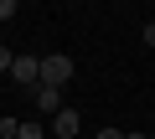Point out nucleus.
<instances>
[{
	"instance_id": "nucleus-1",
	"label": "nucleus",
	"mask_w": 155,
	"mask_h": 139,
	"mask_svg": "<svg viewBox=\"0 0 155 139\" xmlns=\"http://www.w3.org/2000/svg\"><path fill=\"white\" fill-rule=\"evenodd\" d=\"M41 83H47V88L72 83V57H41Z\"/></svg>"
},
{
	"instance_id": "nucleus-2",
	"label": "nucleus",
	"mask_w": 155,
	"mask_h": 139,
	"mask_svg": "<svg viewBox=\"0 0 155 139\" xmlns=\"http://www.w3.org/2000/svg\"><path fill=\"white\" fill-rule=\"evenodd\" d=\"M11 77H16L21 88H31V83L41 88V57H16V62H11Z\"/></svg>"
},
{
	"instance_id": "nucleus-3",
	"label": "nucleus",
	"mask_w": 155,
	"mask_h": 139,
	"mask_svg": "<svg viewBox=\"0 0 155 139\" xmlns=\"http://www.w3.org/2000/svg\"><path fill=\"white\" fill-rule=\"evenodd\" d=\"M78 129H83V118H78V108H57V113H52V129H47V134H57V139H72Z\"/></svg>"
},
{
	"instance_id": "nucleus-4",
	"label": "nucleus",
	"mask_w": 155,
	"mask_h": 139,
	"mask_svg": "<svg viewBox=\"0 0 155 139\" xmlns=\"http://www.w3.org/2000/svg\"><path fill=\"white\" fill-rule=\"evenodd\" d=\"M36 108H41V113L52 118V113L62 108V88H47V83H41V88H36Z\"/></svg>"
},
{
	"instance_id": "nucleus-5",
	"label": "nucleus",
	"mask_w": 155,
	"mask_h": 139,
	"mask_svg": "<svg viewBox=\"0 0 155 139\" xmlns=\"http://www.w3.org/2000/svg\"><path fill=\"white\" fill-rule=\"evenodd\" d=\"M16 139H47V129H41V124H21V129H16Z\"/></svg>"
},
{
	"instance_id": "nucleus-6",
	"label": "nucleus",
	"mask_w": 155,
	"mask_h": 139,
	"mask_svg": "<svg viewBox=\"0 0 155 139\" xmlns=\"http://www.w3.org/2000/svg\"><path fill=\"white\" fill-rule=\"evenodd\" d=\"M16 11H21V0H0V21H16Z\"/></svg>"
},
{
	"instance_id": "nucleus-7",
	"label": "nucleus",
	"mask_w": 155,
	"mask_h": 139,
	"mask_svg": "<svg viewBox=\"0 0 155 139\" xmlns=\"http://www.w3.org/2000/svg\"><path fill=\"white\" fill-rule=\"evenodd\" d=\"M11 62H16V52H11V46H0V72H11Z\"/></svg>"
},
{
	"instance_id": "nucleus-8",
	"label": "nucleus",
	"mask_w": 155,
	"mask_h": 139,
	"mask_svg": "<svg viewBox=\"0 0 155 139\" xmlns=\"http://www.w3.org/2000/svg\"><path fill=\"white\" fill-rule=\"evenodd\" d=\"M93 139H124V134H119V129H98Z\"/></svg>"
},
{
	"instance_id": "nucleus-9",
	"label": "nucleus",
	"mask_w": 155,
	"mask_h": 139,
	"mask_svg": "<svg viewBox=\"0 0 155 139\" xmlns=\"http://www.w3.org/2000/svg\"><path fill=\"white\" fill-rule=\"evenodd\" d=\"M145 41H150V46H155V21H150V26H145Z\"/></svg>"
},
{
	"instance_id": "nucleus-10",
	"label": "nucleus",
	"mask_w": 155,
	"mask_h": 139,
	"mask_svg": "<svg viewBox=\"0 0 155 139\" xmlns=\"http://www.w3.org/2000/svg\"><path fill=\"white\" fill-rule=\"evenodd\" d=\"M124 139H150V134H124Z\"/></svg>"
},
{
	"instance_id": "nucleus-11",
	"label": "nucleus",
	"mask_w": 155,
	"mask_h": 139,
	"mask_svg": "<svg viewBox=\"0 0 155 139\" xmlns=\"http://www.w3.org/2000/svg\"><path fill=\"white\" fill-rule=\"evenodd\" d=\"M0 139H16V134H0Z\"/></svg>"
},
{
	"instance_id": "nucleus-12",
	"label": "nucleus",
	"mask_w": 155,
	"mask_h": 139,
	"mask_svg": "<svg viewBox=\"0 0 155 139\" xmlns=\"http://www.w3.org/2000/svg\"><path fill=\"white\" fill-rule=\"evenodd\" d=\"M150 139H155V129H150Z\"/></svg>"
}]
</instances>
